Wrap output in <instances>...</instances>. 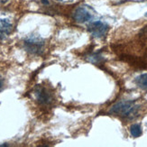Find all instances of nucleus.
I'll list each match as a JSON object with an SVG mask.
<instances>
[{
    "label": "nucleus",
    "mask_w": 147,
    "mask_h": 147,
    "mask_svg": "<svg viewBox=\"0 0 147 147\" xmlns=\"http://www.w3.org/2000/svg\"><path fill=\"white\" fill-rule=\"evenodd\" d=\"M139 109L140 107L135 101H120L110 108L109 112L122 118L133 119L137 117Z\"/></svg>",
    "instance_id": "1"
},
{
    "label": "nucleus",
    "mask_w": 147,
    "mask_h": 147,
    "mask_svg": "<svg viewBox=\"0 0 147 147\" xmlns=\"http://www.w3.org/2000/svg\"><path fill=\"white\" fill-rule=\"evenodd\" d=\"M34 95L36 100L38 101V103L43 105V106H48L50 104L53 103V95L51 92L48 88L38 86L35 90H34Z\"/></svg>",
    "instance_id": "2"
},
{
    "label": "nucleus",
    "mask_w": 147,
    "mask_h": 147,
    "mask_svg": "<svg viewBox=\"0 0 147 147\" xmlns=\"http://www.w3.org/2000/svg\"><path fill=\"white\" fill-rule=\"evenodd\" d=\"M24 47L29 53L34 54H40L44 47V42L40 38L31 37L24 41Z\"/></svg>",
    "instance_id": "3"
},
{
    "label": "nucleus",
    "mask_w": 147,
    "mask_h": 147,
    "mask_svg": "<svg viewBox=\"0 0 147 147\" xmlns=\"http://www.w3.org/2000/svg\"><path fill=\"white\" fill-rule=\"evenodd\" d=\"M88 30L92 36L97 38H102L107 34L108 26L107 24L102 22H94L88 25Z\"/></svg>",
    "instance_id": "4"
},
{
    "label": "nucleus",
    "mask_w": 147,
    "mask_h": 147,
    "mask_svg": "<svg viewBox=\"0 0 147 147\" xmlns=\"http://www.w3.org/2000/svg\"><path fill=\"white\" fill-rule=\"evenodd\" d=\"M74 20L79 23H84L91 19V14L88 10L84 7H79L77 8L73 14Z\"/></svg>",
    "instance_id": "5"
},
{
    "label": "nucleus",
    "mask_w": 147,
    "mask_h": 147,
    "mask_svg": "<svg viewBox=\"0 0 147 147\" xmlns=\"http://www.w3.org/2000/svg\"><path fill=\"white\" fill-rule=\"evenodd\" d=\"M12 24L6 19H0V41H2L6 34L11 33Z\"/></svg>",
    "instance_id": "6"
},
{
    "label": "nucleus",
    "mask_w": 147,
    "mask_h": 147,
    "mask_svg": "<svg viewBox=\"0 0 147 147\" xmlns=\"http://www.w3.org/2000/svg\"><path fill=\"white\" fill-rule=\"evenodd\" d=\"M136 83L139 88L144 89V90H147V73L142 74L137 77L136 80Z\"/></svg>",
    "instance_id": "7"
},
{
    "label": "nucleus",
    "mask_w": 147,
    "mask_h": 147,
    "mask_svg": "<svg viewBox=\"0 0 147 147\" xmlns=\"http://www.w3.org/2000/svg\"><path fill=\"white\" fill-rule=\"evenodd\" d=\"M130 132H131V135L134 137H138L142 135V128H141V126H140V125L135 124L131 126Z\"/></svg>",
    "instance_id": "8"
},
{
    "label": "nucleus",
    "mask_w": 147,
    "mask_h": 147,
    "mask_svg": "<svg viewBox=\"0 0 147 147\" xmlns=\"http://www.w3.org/2000/svg\"><path fill=\"white\" fill-rule=\"evenodd\" d=\"M3 84H4V81H3V78L1 76H0V90L2 89L3 88Z\"/></svg>",
    "instance_id": "9"
}]
</instances>
